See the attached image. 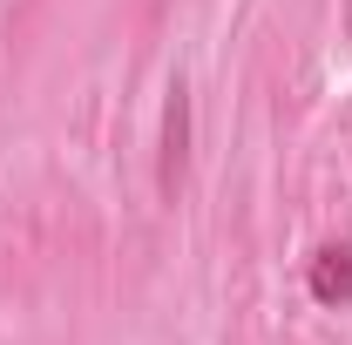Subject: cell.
<instances>
[{"label":"cell","instance_id":"cell-1","mask_svg":"<svg viewBox=\"0 0 352 345\" xmlns=\"http://www.w3.org/2000/svg\"><path fill=\"white\" fill-rule=\"evenodd\" d=\"M183 176H190V88L176 82L170 102H163V149H156V190H163V203H176Z\"/></svg>","mask_w":352,"mask_h":345},{"label":"cell","instance_id":"cell-2","mask_svg":"<svg viewBox=\"0 0 352 345\" xmlns=\"http://www.w3.org/2000/svg\"><path fill=\"white\" fill-rule=\"evenodd\" d=\"M305 285H311V298H318V304H339V311H346V304H352V251H346V244L311 251Z\"/></svg>","mask_w":352,"mask_h":345}]
</instances>
